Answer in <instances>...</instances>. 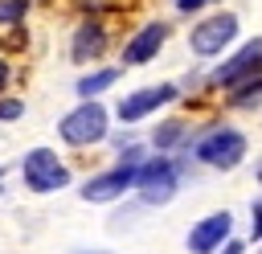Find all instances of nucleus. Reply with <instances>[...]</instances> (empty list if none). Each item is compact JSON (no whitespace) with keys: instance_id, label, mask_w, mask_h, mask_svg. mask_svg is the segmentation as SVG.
<instances>
[{"instance_id":"nucleus-1","label":"nucleus","mask_w":262,"mask_h":254,"mask_svg":"<svg viewBox=\"0 0 262 254\" xmlns=\"http://www.w3.org/2000/svg\"><path fill=\"white\" fill-rule=\"evenodd\" d=\"M57 135H61L66 143H74V147L98 143V139L106 135V111H102L94 98H86L82 107H74V111L57 123Z\"/></svg>"},{"instance_id":"nucleus-2","label":"nucleus","mask_w":262,"mask_h":254,"mask_svg":"<svg viewBox=\"0 0 262 254\" xmlns=\"http://www.w3.org/2000/svg\"><path fill=\"white\" fill-rule=\"evenodd\" d=\"M25 184L33 193H53V188H66L70 184V168L57 160V152L49 147H33L25 156Z\"/></svg>"},{"instance_id":"nucleus-3","label":"nucleus","mask_w":262,"mask_h":254,"mask_svg":"<svg viewBox=\"0 0 262 254\" xmlns=\"http://www.w3.org/2000/svg\"><path fill=\"white\" fill-rule=\"evenodd\" d=\"M135 184L143 193V205H164L176 193V164L164 160V156H156V160H147V164L135 168Z\"/></svg>"},{"instance_id":"nucleus-4","label":"nucleus","mask_w":262,"mask_h":254,"mask_svg":"<svg viewBox=\"0 0 262 254\" xmlns=\"http://www.w3.org/2000/svg\"><path fill=\"white\" fill-rule=\"evenodd\" d=\"M237 37V16L233 12H213V16H205L196 29H192V53H201V57H213V53H221L229 41Z\"/></svg>"},{"instance_id":"nucleus-5","label":"nucleus","mask_w":262,"mask_h":254,"mask_svg":"<svg viewBox=\"0 0 262 254\" xmlns=\"http://www.w3.org/2000/svg\"><path fill=\"white\" fill-rule=\"evenodd\" d=\"M196 156H201L209 168H233V164L246 156V135L233 131V127H221V131H213L209 139H201Z\"/></svg>"},{"instance_id":"nucleus-6","label":"nucleus","mask_w":262,"mask_h":254,"mask_svg":"<svg viewBox=\"0 0 262 254\" xmlns=\"http://www.w3.org/2000/svg\"><path fill=\"white\" fill-rule=\"evenodd\" d=\"M172 98H176V86H168V82L164 86H143V90H135L119 102V123H139L143 115H151L156 107H164Z\"/></svg>"},{"instance_id":"nucleus-7","label":"nucleus","mask_w":262,"mask_h":254,"mask_svg":"<svg viewBox=\"0 0 262 254\" xmlns=\"http://www.w3.org/2000/svg\"><path fill=\"white\" fill-rule=\"evenodd\" d=\"M258 57H262V45L258 41H250L246 49H237L225 66H217L213 74H209V82L213 86H237V82H246V78H254L258 74Z\"/></svg>"},{"instance_id":"nucleus-8","label":"nucleus","mask_w":262,"mask_h":254,"mask_svg":"<svg viewBox=\"0 0 262 254\" xmlns=\"http://www.w3.org/2000/svg\"><path fill=\"white\" fill-rule=\"evenodd\" d=\"M131 184H135V164H119V168H111V172H102V176H90V180L82 184V197H86V201H115V197H123Z\"/></svg>"},{"instance_id":"nucleus-9","label":"nucleus","mask_w":262,"mask_h":254,"mask_svg":"<svg viewBox=\"0 0 262 254\" xmlns=\"http://www.w3.org/2000/svg\"><path fill=\"white\" fill-rule=\"evenodd\" d=\"M229 225H233L229 213H209L205 221H196V225L188 229V250H192V254H213V250H221V242L229 238Z\"/></svg>"},{"instance_id":"nucleus-10","label":"nucleus","mask_w":262,"mask_h":254,"mask_svg":"<svg viewBox=\"0 0 262 254\" xmlns=\"http://www.w3.org/2000/svg\"><path fill=\"white\" fill-rule=\"evenodd\" d=\"M164 37H168V25H160V20L143 25V29L123 45V61H127V66H143V61H151V57L160 53Z\"/></svg>"},{"instance_id":"nucleus-11","label":"nucleus","mask_w":262,"mask_h":254,"mask_svg":"<svg viewBox=\"0 0 262 254\" xmlns=\"http://www.w3.org/2000/svg\"><path fill=\"white\" fill-rule=\"evenodd\" d=\"M102 49H106V33H102V25L86 20V25L74 33V49H70V57H74V61H90V57H98Z\"/></svg>"},{"instance_id":"nucleus-12","label":"nucleus","mask_w":262,"mask_h":254,"mask_svg":"<svg viewBox=\"0 0 262 254\" xmlns=\"http://www.w3.org/2000/svg\"><path fill=\"white\" fill-rule=\"evenodd\" d=\"M115 78H119V70H98V74H86V78H78V94H82V98H94V94H98V90H106Z\"/></svg>"},{"instance_id":"nucleus-13","label":"nucleus","mask_w":262,"mask_h":254,"mask_svg":"<svg viewBox=\"0 0 262 254\" xmlns=\"http://www.w3.org/2000/svg\"><path fill=\"white\" fill-rule=\"evenodd\" d=\"M233 107H242V111H246V107H258V74L246 78V82L233 90Z\"/></svg>"},{"instance_id":"nucleus-14","label":"nucleus","mask_w":262,"mask_h":254,"mask_svg":"<svg viewBox=\"0 0 262 254\" xmlns=\"http://www.w3.org/2000/svg\"><path fill=\"white\" fill-rule=\"evenodd\" d=\"M25 12H29V0H0V25L25 20Z\"/></svg>"},{"instance_id":"nucleus-15","label":"nucleus","mask_w":262,"mask_h":254,"mask_svg":"<svg viewBox=\"0 0 262 254\" xmlns=\"http://www.w3.org/2000/svg\"><path fill=\"white\" fill-rule=\"evenodd\" d=\"M180 131H184V123H176V119H172V123H164V127H156V135H151V143H156V147H172Z\"/></svg>"},{"instance_id":"nucleus-16","label":"nucleus","mask_w":262,"mask_h":254,"mask_svg":"<svg viewBox=\"0 0 262 254\" xmlns=\"http://www.w3.org/2000/svg\"><path fill=\"white\" fill-rule=\"evenodd\" d=\"M20 111H25V107H20L16 98H0V119H20Z\"/></svg>"},{"instance_id":"nucleus-17","label":"nucleus","mask_w":262,"mask_h":254,"mask_svg":"<svg viewBox=\"0 0 262 254\" xmlns=\"http://www.w3.org/2000/svg\"><path fill=\"white\" fill-rule=\"evenodd\" d=\"M250 221H254L250 229H254V242H258V238H262V201H254V209H250Z\"/></svg>"},{"instance_id":"nucleus-18","label":"nucleus","mask_w":262,"mask_h":254,"mask_svg":"<svg viewBox=\"0 0 262 254\" xmlns=\"http://www.w3.org/2000/svg\"><path fill=\"white\" fill-rule=\"evenodd\" d=\"M176 4H180V12H188V8H201L205 0H176Z\"/></svg>"},{"instance_id":"nucleus-19","label":"nucleus","mask_w":262,"mask_h":254,"mask_svg":"<svg viewBox=\"0 0 262 254\" xmlns=\"http://www.w3.org/2000/svg\"><path fill=\"white\" fill-rule=\"evenodd\" d=\"M4 82H8V61L0 57V86H4Z\"/></svg>"},{"instance_id":"nucleus-20","label":"nucleus","mask_w":262,"mask_h":254,"mask_svg":"<svg viewBox=\"0 0 262 254\" xmlns=\"http://www.w3.org/2000/svg\"><path fill=\"white\" fill-rule=\"evenodd\" d=\"M82 4H86V8H98V4H102V0H82Z\"/></svg>"},{"instance_id":"nucleus-21","label":"nucleus","mask_w":262,"mask_h":254,"mask_svg":"<svg viewBox=\"0 0 262 254\" xmlns=\"http://www.w3.org/2000/svg\"><path fill=\"white\" fill-rule=\"evenodd\" d=\"M221 254H237V246H225V250H221Z\"/></svg>"},{"instance_id":"nucleus-22","label":"nucleus","mask_w":262,"mask_h":254,"mask_svg":"<svg viewBox=\"0 0 262 254\" xmlns=\"http://www.w3.org/2000/svg\"><path fill=\"white\" fill-rule=\"evenodd\" d=\"M94 254H106V250H94Z\"/></svg>"}]
</instances>
